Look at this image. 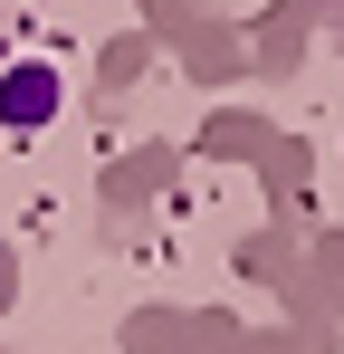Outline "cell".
I'll return each instance as SVG.
<instances>
[{
    "label": "cell",
    "instance_id": "1",
    "mask_svg": "<svg viewBox=\"0 0 344 354\" xmlns=\"http://www.w3.org/2000/svg\"><path fill=\"white\" fill-rule=\"evenodd\" d=\"M48 106H57V77H48V67H19V77L0 86V115H10V124H48Z\"/></svg>",
    "mask_w": 344,
    "mask_h": 354
}]
</instances>
